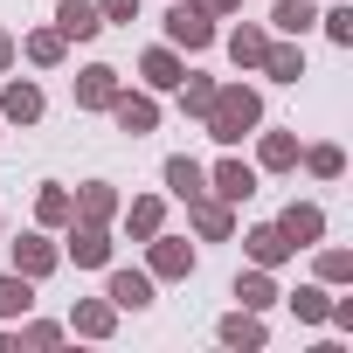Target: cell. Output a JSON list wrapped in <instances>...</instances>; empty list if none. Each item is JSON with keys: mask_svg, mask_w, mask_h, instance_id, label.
Instances as JSON below:
<instances>
[{"mask_svg": "<svg viewBox=\"0 0 353 353\" xmlns=\"http://www.w3.org/2000/svg\"><path fill=\"white\" fill-rule=\"evenodd\" d=\"M256 125H263V90L243 83V77L215 83V97H208V111H201V132H208L215 145H243Z\"/></svg>", "mask_w": 353, "mask_h": 353, "instance_id": "1", "label": "cell"}, {"mask_svg": "<svg viewBox=\"0 0 353 353\" xmlns=\"http://www.w3.org/2000/svg\"><path fill=\"white\" fill-rule=\"evenodd\" d=\"M222 14H208L201 0H173L166 8V42L181 49V56H201V49H215L222 42V28H215Z\"/></svg>", "mask_w": 353, "mask_h": 353, "instance_id": "2", "label": "cell"}, {"mask_svg": "<svg viewBox=\"0 0 353 353\" xmlns=\"http://www.w3.org/2000/svg\"><path fill=\"white\" fill-rule=\"evenodd\" d=\"M194 263H201V256H194V243L166 236V229H159V236H145V277H152V284H188V277H194Z\"/></svg>", "mask_w": 353, "mask_h": 353, "instance_id": "3", "label": "cell"}, {"mask_svg": "<svg viewBox=\"0 0 353 353\" xmlns=\"http://www.w3.org/2000/svg\"><path fill=\"white\" fill-rule=\"evenodd\" d=\"M111 229L104 222H70V243H63V256L77 263V270H111Z\"/></svg>", "mask_w": 353, "mask_h": 353, "instance_id": "4", "label": "cell"}, {"mask_svg": "<svg viewBox=\"0 0 353 353\" xmlns=\"http://www.w3.org/2000/svg\"><path fill=\"white\" fill-rule=\"evenodd\" d=\"M111 125H118L125 139L159 132V97H152V90H118V97H111Z\"/></svg>", "mask_w": 353, "mask_h": 353, "instance_id": "5", "label": "cell"}, {"mask_svg": "<svg viewBox=\"0 0 353 353\" xmlns=\"http://www.w3.org/2000/svg\"><path fill=\"white\" fill-rule=\"evenodd\" d=\"M208 194H222L229 208H243V201L256 194V166H250V159H236V145H229V159H215V166H208Z\"/></svg>", "mask_w": 353, "mask_h": 353, "instance_id": "6", "label": "cell"}, {"mask_svg": "<svg viewBox=\"0 0 353 353\" xmlns=\"http://www.w3.org/2000/svg\"><path fill=\"white\" fill-rule=\"evenodd\" d=\"M42 111H49L42 83L35 77H8V90H0V125H42Z\"/></svg>", "mask_w": 353, "mask_h": 353, "instance_id": "7", "label": "cell"}, {"mask_svg": "<svg viewBox=\"0 0 353 353\" xmlns=\"http://www.w3.org/2000/svg\"><path fill=\"white\" fill-rule=\"evenodd\" d=\"M188 229H194L201 243H229V236H236V208H229L222 194H194V201H188Z\"/></svg>", "mask_w": 353, "mask_h": 353, "instance_id": "8", "label": "cell"}, {"mask_svg": "<svg viewBox=\"0 0 353 353\" xmlns=\"http://www.w3.org/2000/svg\"><path fill=\"white\" fill-rule=\"evenodd\" d=\"M181 77H188V56L173 49V42H152V49L139 56V83H145L152 97H159V90H173V83H181Z\"/></svg>", "mask_w": 353, "mask_h": 353, "instance_id": "9", "label": "cell"}, {"mask_svg": "<svg viewBox=\"0 0 353 353\" xmlns=\"http://www.w3.org/2000/svg\"><path fill=\"white\" fill-rule=\"evenodd\" d=\"M125 90V77L111 63H83L77 70V111H111V97Z\"/></svg>", "mask_w": 353, "mask_h": 353, "instance_id": "10", "label": "cell"}, {"mask_svg": "<svg viewBox=\"0 0 353 353\" xmlns=\"http://www.w3.org/2000/svg\"><path fill=\"white\" fill-rule=\"evenodd\" d=\"M14 250V270L21 277H56V263H63V243H49V229H35V236H21V243H8Z\"/></svg>", "mask_w": 353, "mask_h": 353, "instance_id": "11", "label": "cell"}, {"mask_svg": "<svg viewBox=\"0 0 353 353\" xmlns=\"http://www.w3.org/2000/svg\"><path fill=\"white\" fill-rule=\"evenodd\" d=\"M63 332H77V339H111V332H118V305H111V298H77Z\"/></svg>", "mask_w": 353, "mask_h": 353, "instance_id": "12", "label": "cell"}, {"mask_svg": "<svg viewBox=\"0 0 353 353\" xmlns=\"http://www.w3.org/2000/svg\"><path fill=\"white\" fill-rule=\"evenodd\" d=\"M56 35H63V42H97V35H104L97 0H56Z\"/></svg>", "mask_w": 353, "mask_h": 353, "instance_id": "13", "label": "cell"}, {"mask_svg": "<svg viewBox=\"0 0 353 353\" xmlns=\"http://www.w3.org/2000/svg\"><path fill=\"white\" fill-rule=\"evenodd\" d=\"M222 42H229V63H236V70L250 77V70H263V49H270V28H263V21H236V28H229Z\"/></svg>", "mask_w": 353, "mask_h": 353, "instance_id": "14", "label": "cell"}, {"mask_svg": "<svg viewBox=\"0 0 353 353\" xmlns=\"http://www.w3.org/2000/svg\"><path fill=\"white\" fill-rule=\"evenodd\" d=\"M70 201H77V215H70V222H104V229H111V222H118V208H125L111 181H83Z\"/></svg>", "mask_w": 353, "mask_h": 353, "instance_id": "15", "label": "cell"}, {"mask_svg": "<svg viewBox=\"0 0 353 353\" xmlns=\"http://www.w3.org/2000/svg\"><path fill=\"white\" fill-rule=\"evenodd\" d=\"M118 222H125V236H132V243L159 236V229H166V194H132V201L118 208Z\"/></svg>", "mask_w": 353, "mask_h": 353, "instance_id": "16", "label": "cell"}, {"mask_svg": "<svg viewBox=\"0 0 353 353\" xmlns=\"http://www.w3.org/2000/svg\"><path fill=\"white\" fill-rule=\"evenodd\" d=\"M277 229H284L291 250H312V243L325 236V208H319V201H291V208L277 215Z\"/></svg>", "mask_w": 353, "mask_h": 353, "instance_id": "17", "label": "cell"}, {"mask_svg": "<svg viewBox=\"0 0 353 353\" xmlns=\"http://www.w3.org/2000/svg\"><path fill=\"white\" fill-rule=\"evenodd\" d=\"M243 250H250V263H263V270H284L298 250L284 243V229L277 222H256V229H243Z\"/></svg>", "mask_w": 353, "mask_h": 353, "instance_id": "18", "label": "cell"}, {"mask_svg": "<svg viewBox=\"0 0 353 353\" xmlns=\"http://www.w3.org/2000/svg\"><path fill=\"white\" fill-rule=\"evenodd\" d=\"M159 181H166V194H173V201H194V194H208V166H201V159H188V152H173V159L159 166Z\"/></svg>", "mask_w": 353, "mask_h": 353, "instance_id": "19", "label": "cell"}, {"mask_svg": "<svg viewBox=\"0 0 353 353\" xmlns=\"http://www.w3.org/2000/svg\"><path fill=\"white\" fill-rule=\"evenodd\" d=\"M250 139H256V173H291L298 166V132H263L256 125Z\"/></svg>", "mask_w": 353, "mask_h": 353, "instance_id": "20", "label": "cell"}, {"mask_svg": "<svg viewBox=\"0 0 353 353\" xmlns=\"http://www.w3.org/2000/svg\"><path fill=\"white\" fill-rule=\"evenodd\" d=\"M104 298H111L118 312H152V277H145V270H111V277H104Z\"/></svg>", "mask_w": 353, "mask_h": 353, "instance_id": "21", "label": "cell"}, {"mask_svg": "<svg viewBox=\"0 0 353 353\" xmlns=\"http://www.w3.org/2000/svg\"><path fill=\"white\" fill-rule=\"evenodd\" d=\"M229 291H236V305H243V312H270V305L284 298V291H277V277H270L263 263H250V270H236V284H229Z\"/></svg>", "mask_w": 353, "mask_h": 353, "instance_id": "22", "label": "cell"}, {"mask_svg": "<svg viewBox=\"0 0 353 353\" xmlns=\"http://www.w3.org/2000/svg\"><path fill=\"white\" fill-rule=\"evenodd\" d=\"M256 77H270V83H298L305 77V49L291 42V35H270V49H263V70Z\"/></svg>", "mask_w": 353, "mask_h": 353, "instance_id": "23", "label": "cell"}, {"mask_svg": "<svg viewBox=\"0 0 353 353\" xmlns=\"http://www.w3.org/2000/svg\"><path fill=\"white\" fill-rule=\"evenodd\" d=\"M28 312H35V277L0 270V325H14V319H28Z\"/></svg>", "mask_w": 353, "mask_h": 353, "instance_id": "24", "label": "cell"}, {"mask_svg": "<svg viewBox=\"0 0 353 353\" xmlns=\"http://www.w3.org/2000/svg\"><path fill=\"white\" fill-rule=\"evenodd\" d=\"M270 28L291 35V42H305V35L319 28V8H312V0H277V8H270Z\"/></svg>", "mask_w": 353, "mask_h": 353, "instance_id": "25", "label": "cell"}, {"mask_svg": "<svg viewBox=\"0 0 353 353\" xmlns=\"http://www.w3.org/2000/svg\"><path fill=\"white\" fill-rule=\"evenodd\" d=\"M14 56H28V63H35V70H56V63H63V56H70V42H63V35H56V28H28V35H21V49H14Z\"/></svg>", "mask_w": 353, "mask_h": 353, "instance_id": "26", "label": "cell"}, {"mask_svg": "<svg viewBox=\"0 0 353 353\" xmlns=\"http://www.w3.org/2000/svg\"><path fill=\"white\" fill-rule=\"evenodd\" d=\"M70 215H77V201H70V188H56V181H42V194H35V229H70Z\"/></svg>", "mask_w": 353, "mask_h": 353, "instance_id": "27", "label": "cell"}, {"mask_svg": "<svg viewBox=\"0 0 353 353\" xmlns=\"http://www.w3.org/2000/svg\"><path fill=\"white\" fill-rule=\"evenodd\" d=\"M215 332H222V346H263V339H270L263 312H243V305H236V312H229V319H222Z\"/></svg>", "mask_w": 353, "mask_h": 353, "instance_id": "28", "label": "cell"}, {"mask_svg": "<svg viewBox=\"0 0 353 353\" xmlns=\"http://www.w3.org/2000/svg\"><path fill=\"white\" fill-rule=\"evenodd\" d=\"M298 166L312 173V181H339V173H346V152H339L332 139H319V145H298Z\"/></svg>", "mask_w": 353, "mask_h": 353, "instance_id": "29", "label": "cell"}, {"mask_svg": "<svg viewBox=\"0 0 353 353\" xmlns=\"http://www.w3.org/2000/svg\"><path fill=\"white\" fill-rule=\"evenodd\" d=\"M319 250V243H312ZM312 270H319V284L325 291H339V284H353V250H319L312 256Z\"/></svg>", "mask_w": 353, "mask_h": 353, "instance_id": "30", "label": "cell"}, {"mask_svg": "<svg viewBox=\"0 0 353 353\" xmlns=\"http://www.w3.org/2000/svg\"><path fill=\"white\" fill-rule=\"evenodd\" d=\"M284 305L298 312V325H325V305H332V291H325V284H298Z\"/></svg>", "mask_w": 353, "mask_h": 353, "instance_id": "31", "label": "cell"}, {"mask_svg": "<svg viewBox=\"0 0 353 353\" xmlns=\"http://www.w3.org/2000/svg\"><path fill=\"white\" fill-rule=\"evenodd\" d=\"M215 83H222V77H201V70H188L181 83H173V90H181V111H188V118H201V111H208V97H215Z\"/></svg>", "mask_w": 353, "mask_h": 353, "instance_id": "32", "label": "cell"}, {"mask_svg": "<svg viewBox=\"0 0 353 353\" xmlns=\"http://www.w3.org/2000/svg\"><path fill=\"white\" fill-rule=\"evenodd\" d=\"M319 28H325V42H332V49H353V0L325 8V14H319Z\"/></svg>", "mask_w": 353, "mask_h": 353, "instance_id": "33", "label": "cell"}, {"mask_svg": "<svg viewBox=\"0 0 353 353\" xmlns=\"http://www.w3.org/2000/svg\"><path fill=\"white\" fill-rule=\"evenodd\" d=\"M14 346H63V325H56V319H21Z\"/></svg>", "mask_w": 353, "mask_h": 353, "instance_id": "34", "label": "cell"}, {"mask_svg": "<svg viewBox=\"0 0 353 353\" xmlns=\"http://www.w3.org/2000/svg\"><path fill=\"white\" fill-rule=\"evenodd\" d=\"M97 14H104V28L111 21H139V0H97Z\"/></svg>", "mask_w": 353, "mask_h": 353, "instance_id": "35", "label": "cell"}, {"mask_svg": "<svg viewBox=\"0 0 353 353\" xmlns=\"http://www.w3.org/2000/svg\"><path fill=\"white\" fill-rule=\"evenodd\" d=\"M8 70H14V35L0 28V77H8Z\"/></svg>", "mask_w": 353, "mask_h": 353, "instance_id": "36", "label": "cell"}, {"mask_svg": "<svg viewBox=\"0 0 353 353\" xmlns=\"http://www.w3.org/2000/svg\"><path fill=\"white\" fill-rule=\"evenodd\" d=\"M201 8H208V14H243L250 0H201Z\"/></svg>", "mask_w": 353, "mask_h": 353, "instance_id": "37", "label": "cell"}, {"mask_svg": "<svg viewBox=\"0 0 353 353\" xmlns=\"http://www.w3.org/2000/svg\"><path fill=\"white\" fill-rule=\"evenodd\" d=\"M0 353H14V332H8V325H0Z\"/></svg>", "mask_w": 353, "mask_h": 353, "instance_id": "38", "label": "cell"}]
</instances>
